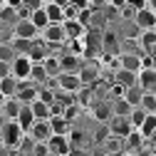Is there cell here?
Listing matches in <instances>:
<instances>
[{"label": "cell", "mask_w": 156, "mask_h": 156, "mask_svg": "<svg viewBox=\"0 0 156 156\" xmlns=\"http://www.w3.org/2000/svg\"><path fill=\"white\" fill-rule=\"evenodd\" d=\"M116 67L119 69H129V72H139V52H129V50H122L116 55Z\"/></svg>", "instance_id": "cell-10"}, {"label": "cell", "mask_w": 156, "mask_h": 156, "mask_svg": "<svg viewBox=\"0 0 156 156\" xmlns=\"http://www.w3.org/2000/svg\"><path fill=\"white\" fill-rule=\"evenodd\" d=\"M23 136H25V131L17 126L15 119H5L3 122V126H0V144H3V146L17 149V144L23 141Z\"/></svg>", "instance_id": "cell-1"}, {"label": "cell", "mask_w": 156, "mask_h": 156, "mask_svg": "<svg viewBox=\"0 0 156 156\" xmlns=\"http://www.w3.org/2000/svg\"><path fill=\"white\" fill-rule=\"evenodd\" d=\"M37 84H32L30 80H25V82H20L17 84V92H15V99L20 102V104H32L35 99H37Z\"/></svg>", "instance_id": "cell-9"}, {"label": "cell", "mask_w": 156, "mask_h": 156, "mask_svg": "<svg viewBox=\"0 0 156 156\" xmlns=\"http://www.w3.org/2000/svg\"><path fill=\"white\" fill-rule=\"evenodd\" d=\"M136 87L141 92H154L156 89V69H139L136 72Z\"/></svg>", "instance_id": "cell-16"}, {"label": "cell", "mask_w": 156, "mask_h": 156, "mask_svg": "<svg viewBox=\"0 0 156 156\" xmlns=\"http://www.w3.org/2000/svg\"><path fill=\"white\" fill-rule=\"evenodd\" d=\"M92 116H94V119L99 122V124H107L112 116H114V114H112V104H109V99L97 102V104L92 107Z\"/></svg>", "instance_id": "cell-18"}, {"label": "cell", "mask_w": 156, "mask_h": 156, "mask_svg": "<svg viewBox=\"0 0 156 156\" xmlns=\"http://www.w3.org/2000/svg\"><path fill=\"white\" fill-rule=\"evenodd\" d=\"M139 131L144 139H154V134H156V114H146V119L139 124Z\"/></svg>", "instance_id": "cell-26"}, {"label": "cell", "mask_w": 156, "mask_h": 156, "mask_svg": "<svg viewBox=\"0 0 156 156\" xmlns=\"http://www.w3.org/2000/svg\"><path fill=\"white\" fill-rule=\"evenodd\" d=\"M139 107H141L146 114H156V94H154V92H144Z\"/></svg>", "instance_id": "cell-33"}, {"label": "cell", "mask_w": 156, "mask_h": 156, "mask_svg": "<svg viewBox=\"0 0 156 156\" xmlns=\"http://www.w3.org/2000/svg\"><path fill=\"white\" fill-rule=\"evenodd\" d=\"M124 5L131 10H141V8H149V0H124Z\"/></svg>", "instance_id": "cell-40"}, {"label": "cell", "mask_w": 156, "mask_h": 156, "mask_svg": "<svg viewBox=\"0 0 156 156\" xmlns=\"http://www.w3.org/2000/svg\"><path fill=\"white\" fill-rule=\"evenodd\" d=\"M112 82H116L119 87H131V84H136V72H129V69H119V67H116Z\"/></svg>", "instance_id": "cell-27"}, {"label": "cell", "mask_w": 156, "mask_h": 156, "mask_svg": "<svg viewBox=\"0 0 156 156\" xmlns=\"http://www.w3.org/2000/svg\"><path fill=\"white\" fill-rule=\"evenodd\" d=\"M77 77H80L82 87H92L97 80H99V65L97 62H82V67L77 69Z\"/></svg>", "instance_id": "cell-7"}, {"label": "cell", "mask_w": 156, "mask_h": 156, "mask_svg": "<svg viewBox=\"0 0 156 156\" xmlns=\"http://www.w3.org/2000/svg\"><path fill=\"white\" fill-rule=\"evenodd\" d=\"M107 136H109V126H107V124H99V129H97L94 136H92V141H94V144H102Z\"/></svg>", "instance_id": "cell-38"}, {"label": "cell", "mask_w": 156, "mask_h": 156, "mask_svg": "<svg viewBox=\"0 0 156 156\" xmlns=\"http://www.w3.org/2000/svg\"><path fill=\"white\" fill-rule=\"evenodd\" d=\"M67 5H72L77 10H87L89 8V0H67Z\"/></svg>", "instance_id": "cell-41"}, {"label": "cell", "mask_w": 156, "mask_h": 156, "mask_svg": "<svg viewBox=\"0 0 156 156\" xmlns=\"http://www.w3.org/2000/svg\"><path fill=\"white\" fill-rule=\"evenodd\" d=\"M57 57H60V69L62 72H77V69L82 67V62H84V57L74 55V52H67V50L60 52Z\"/></svg>", "instance_id": "cell-13"}, {"label": "cell", "mask_w": 156, "mask_h": 156, "mask_svg": "<svg viewBox=\"0 0 156 156\" xmlns=\"http://www.w3.org/2000/svg\"><path fill=\"white\" fill-rule=\"evenodd\" d=\"M17 82L15 77H0V97H3V99H8V97H15V92H17Z\"/></svg>", "instance_id": "cell-24"}, {"label": "cell", "mask_w": 156, "mask_h": 156, "mask_svg": "<svg viewBox=\"0 0 156 156\" xmlns=\"http://www.w3.org/2000/svg\"><path fill=\"white\" fill-rule=\"evenodd\" d=\"M15 55H17V52L12 50V45H10V42H0V60H3V62H8V65H10V62L15 60Z\"/></svg>", "instance_id": "cell-36"}, {"label": "cell", "mask_w": 156, "mask_h": 156, "mask_svg": "<svg viewBox=\"0 0 156 156\" xmlns=\"http://www.w3.org/2000/svg\"><path fill=\"white\" fill-rule=\"evenodd\" d=\"M107 3H109V0H89V8L92 10H104Z\"/></svg>", "instance_id": "cell-42"}, {"label": "cell", "mask_w": 156, "mask_h": 156, "mask_svg": "<svg viewBox=\"0 0 156 156\" xmlns=\"http://www.w3.org/2000/svg\"><path fill=\"white\" fill-rule=\"evenodd\" d=\"M30 112H32L35 119H50V104H45V102H40V99H35V102L30 104Z\"/></svg>", "instance_id": "cell-32"}, {"label": "cell", "mask_w": 156, "mask_h": 156, "mask_svg": "<svg viewBox=\"0 0 156 156\" xmlns=\"http://www.w3.org/2000/svg\"><path fill=\"white\" fill-rule=\"evenodd\" d=\"M45 15H47V20L50 23H55V25H62L65 23V12H62V8L60 5H55V3H47L45 0Z\"/></svg>", "instance_id": "cell-25"}, {"label": "cell", "mask_w": 156, "mask_h": 156, "mask_svg": "<svg viewBox=\"0 0 156 156\" xmlns=\"http://www.w3.org/2000/svg\"><path fill=\"white\" fill-rule=\"evenodd\" d=\"M27 20H30V23H32V25H35L37 30H42V27H47V25H50L47 15H45V8H37V10H32Z\"/></svg>", "instance_id": "cell-31"}, {"label": "cell", "mask_w": 156, "mask_h": 156, "mask_svg": "<svg viewBox=\"0 0 156 156\" xmlns=\"http://www.w3.org/2000/svg\"><path fill=\"white\" fill-rule=\"evenodd\" d=\"M126 119H129V124H131V129H139V124L146 119V112L141 109V107H131V112L126 114Z\"/></svg>", "instance_id": "cell-34"}, {"label": "cell", "mask_w": 156, "mask_h": 156, "mask_svg": "<svg viewBox=\"0 0 156 156\" xmlns=\"http://www.w3.org/2000/svg\"><path fill=\"white\" fill-rule=\"evenodd\" d=\"M27 156H50V151H47V144H42V141H35Z\"/></svg>", "instance_id": "cell-37"}, {"label": "cell", "mask_w": 156, "mask_h": 156, "mask_svg": "<svg viewBox=\"0 0 156 156\" xmlns=\"http://www.w3.org/2000/svg\"><path fill=\"white\" fill-rule=\"evenodd\" d=\"M0 156H15V149H8V146L0 144Z\"/></svg>", "instance_id": "cell-46"}, {"label": "cell", "mask_w": 156, "mask_h": 156, "mask_svg": "<svg viewBox=\"0 0 156 156\" xmlns=\"http://www.w3.org/2000/svg\"><path fill=\"white\" fill-rule=\"evenodd\" d=\"M55 89H62V92H69V94H77L82 89V82L77 72H60L55 77Z\"/></svg>", "instance_id": "cell-3"}, {"label": "cell", "mask_w": 156, "mask_h": 156, "mask_svg": "<svg viewBox=\"0 0 156 156\" xmlns=\"http://www.w3.org/2000/svg\"><path fill=\"white\" fill-rule=\"evenodd\" d=\"M3 3H5V0H0V5H3Z\"/></svg>", "instance_id": "cell-50"}, {"label": "cell", "mask_w": 156, "mask_h": 156, "mask_svg": "<svg viewBox=\"0 0 156 156\" xmlns=\"http://www.w3.org/2000/svg\"><path fill=\"white\" fill-rule=\"evenodd\" d=\"M42 67H45L47 77H57V74L62 72V69H60V57H57V55H52V52H50L45 60H42Z\"/></svg>", "instance_id": "cell-29"}, {"label": "cell", "mask_w": 156, "mask_h": 156, "mask_svg": "<svg viewBox=\"0 0 156 156\" xmlns=\"http://www.w3.org/2000/svg\"><path fill=\"white\" fill-rule=\"evenodd\" d=\"M8 74H10V65L0 60V77H8Z\"/></svg>", "instance_id": "cell-45"}, {"label": "cell", "mask_w": 156, "mask_h": 156, "mask_svg": "<svg viewBox=\"0 0 156 156\" xmlns=\"http://www.w3.org/2000/svg\"><path fill=\"white\" fill-rule=\"evenodd\" d=\"M134 40H136V47H139V55H154V50H156V32L154 30H139V35Z\"/></svg>", "instance_id": "cell-6"}, {"label": "cell", "mask_w": 156, "mask_h": 156, "mask_svg": "<svg viewBox=\"0 0 156 156\" xmlns=\"http://www.w3.org/2000/svg\"><path fill=\"white\" fill-rule=\"evenodd\" d=\"M15 122H17V126H20L23 131H27V129L32 126V122H35V116H32V112H30V104H20V112H17V116H15Z\"/></svg>", "instance_id": "cell-22"}, {"label": "cell", "mask_w": 156, "mask_h": 156, "mask_svg": "<svg viewBox=\"0 0 156 156\" xmlns=\"http://www.w3.org/2000/svg\"><path fill=\"white\" fill-rule=\"evenodd\" d=\"M67 156H89V149H69Z\"/></svg>", "instance_id": "cell-43"}, {"label": "cell", "mask_w": 156, "mask_h": 156, "mask_svg": "<svg viewBox=\"0 0 156 156\" xmlns=\"http://www.w3.org/2000/svg\"><path fill=\"white\" fill-rule=\"evenodd\" d=\"M99 146H102L104 156H122L124 154V139L122 136H114V134H109Z\"/></svg>", "instance_id": "cell-14"}, {"label": "cell", "mask_w": 156, "mask_h": 156, "mask_svg": "<svg viewBox=\"0 0 156 156\" xmlns=\"http://www.w3.org/2000/svg\"><path fill=\"white\" fill-rule=\"evenodd\" d=\"M47 3H55V5H60V8H65V5H67V0H47Z\"/></svg>", "instance_id": "cell-48"}, {"label": "cell", "mask_w": 156, "mask_h": 156, "mask_svg": "<svg viewBox=\"0 0 156 156\" xmlns=\"http://www.w3.org/2000/svg\"><path fill=\"white\" fill-rule=\"evenodd\" d=\"M3 5H8V8H15V10H17V8H20V0H5Z\"/></svg>", "instance_id": "cell-47"}, {"label": "cell", "mask_w": 156, "mask_h": 156, "mask_svg": "<svg viewBox=\"0 0 156 156\" xmlns=\"http://www.w3.org/2000/svg\"><path fill=\"white\" fill-rule=\"evenodd\" d=\"M20 5H23L25 10L32 12V10H37V8H42V5H45V0H20Z\"/></svg>", "instance_id": "cell-39"}, {"label": "cell", "mask_w": 156, "mask_h": 156, "mask_svg": "<svg viewBox=\"0 0 156 156\" xmlns=\"http://www.w3.org/2000/svg\"><path fill=\"white\" fill-rule=\"evenodd\" d=\"M62 30H65V37H67V40L84 37V32H87V27H84L80 20H65V23H62Z\"/></svg>", "instance_id": "cell-20"}, {"label": "cell", "mask_w": 156, "mask_h": 156, "mask_svg": "<svg viewBox=\"0 0 156 156\" xmlns=\"http://www.w3.org/2000/svg\"><path fill=\"white\" fill-rule=\"evenodd\" d=\"M141 94H144V92H141L139 87H136V84H131V87H124V94H122V97L129 102V107H139Z\"/></svg>", "instance_id": "cell-30"}, {"label": "cell", "mask_w": 156, "mask_h": 156, "mask_svg": "<svg viewBox=\"0 0 156 156\" xmlns=\"http://www.w3.org/2000/svg\"><path fill=\"white\" fill-rule=\"evenodd\" d=\"M40 40H42L47 47H65L67 37H65L62 25H55V23H50L47 27H42V30H40Z\"/></svg>", "instance_id": "cell-2"}, {"label": "cell", "mask_w": 156, "mask_h": 156, "mask_svg": "<svg viewBox=\"0 0 156 156\" xmlns=\"http://www.w3.org/2000/svg\"><path fill=\"white\" fill-rule=\"evenodd\" d=\"M0 112H3L5 119H15L17 112H20V102H17L15 97H8V99H3V104H0Z\"/></svg>", "instance_id": "cell-28"}, {"label": "cell", "mask_w": 156, "mask_h": 156, "mask_svg": "<svg viewBox=\"0 0 156 156\" xmlns=\"http://www.w3.org/2000/svg\"><path fill=\"white\" fill-rule=\"evenodd\" d=\"M25 134L30 136L32 141H42V144H45L50 136H52V129H50L47 119H35V122H32V126H30Z\"/></svg>", "instance_id": "cell-8"}, {"label": "cell", "mask_w": 156, "mask_h": 156, "mask_svg": "<svg viewBox=\"0 0 156 156\" xmlns=\"http://www.w3.org/2000/svg\"><path fill=\"white\" fill-rule=\"evenodd\" d=\"M67 141H69V146L72 149H89V134L84 131V129H77V126H72L69 131H67Z\"/></svg>", "instance_id": "cell-15"}, {"label": "cell", "mask_w": 156, "mask_h": 156, "mask_svg": "<svg viewBox=\"0 0 156 156\" xmlns=\"http://www.w3.org/2000/svg\"><path fill=\"white\" fill-rule=\"evenodd\" d=\"M107 126H109V134H114V136H124L131 131V124H129V119L126 116H112V119L107 122Z\"/></svg>", "instance_id": "cell-17"}, {"label": "cell", "mask_w": 156, "mask_h": 156, "mask_svg": "<svg viewBox=\"0 0 156 156\" xmlns=\"http://www.w3.org/2000/svg\"><path fill=\"white\" fill-rule=\"evenodd\" d=\"M30 67H32V60L27 55H15V60L10 62V77H15L17 82H25L30 77Z\"/></svg>", "instance_id": "cell-4"}, {"label": "cell", "mask_w": 156, "mask_h": 156, "mask_svg": "<svg viewBox=\"0 0 156 156\" xmlns=\"http://www.w3.org/2000/svg\"><path fill=\"white\" fill-rule=\"evenodd\" d=\"M3 122H5V116H3V112H0V126H3Z\"/></svg>", "instance_id": "cell-49"}, {"label": "cell", "mask_w": 156, "mask_h": 156, "mask_svg": "<svg viewBox=\"0 0 156 156\" xmlns=\"http://www.w3.org/2000/svg\"><path fill=\"white\" fill-rule=\"evenodd\" d=\"M47 124H50V129H52L55 136H67V131L72 129V122H67L65 116H50Z\"/></svg>", "instance_id": "cell-21"}, {"label": "cell", "mask_w": 156, "mask_h": 156, "mask_svg": "<svg viewBox=\"0 0 156 156\" xmlns=\"http://www.w3.org/2000/svg\"><path fill=\"white\" fill-rule=\"evenodd\" d=\"M47 144V151H50V156H67L69 154V141H67V136H50V139L45 141Z\"/></svg>", "instance_id": "cell-11"}, {"label": "cell", "mask_w": 156, "mask_h": 156, "mask_svg": "<svg viewBox=\"0 0 156 156\" xmlns=\"http://www.w3.org/2000/svg\"><path fill=\"white\" fill-rule=\"evenodd\" d=\"M47 55H50V47H47V45H45V42L40 40V35H37L35 40H32V47L27 50V57H30L32 62H42Z\"/></svg>", "instance_id": "cell-19"}, {"label": "cell", "mask_w": 156, "mask_h": 156, "mask_svg": "<svg viewBox=\"0 0 156 156\" xmlns=\"http://www.w3.org/2000/svg\"><path fill=\"white\" fill-rule=\"evenodd\" d=\"M107 8H112V10H119V8H124V0H109V3H107Z\"/></svg>", "instance_id": "cell-44"}, {"label": "cell", "mask_w": 156, "mask_h": 156, "mask_svg": "<svg viewBox=\"0 0 156 156\" xmlns=\"http://www.w3.org/2000/svg\"><path fill=\"white\" fill-rule=\"evenodd\" d=\"M37 35H40V30H37L30 20H17L12 25V37H20V40H35Z\"/></svg>", "instance_id": "cell-12"}, {"label": "cell", "mask_w": 156, "mask_h": 156, "mask_svg": "<svg viewBox=\"0 0 156 156\" xmlns=\"http://www.w3.org/2000/svg\"><path fill=\"white\" fill-rule=\"evenodd\" d=\"M27 80L32 82V84H37V87H42L50 77H47V72H45V67H42V62H32V67H30V77Z\"/></svg>", "instance_id": "cell-23"}, {"label": "cell", "mask_w": 156, "mask_h": 156, "mask_svg": "<svg viewBox=\"0 0 156 156\" xmlns=\"http://www.w3.org/2000/svg\"><path fill=\"white\" fill-rule=\"evenodd\" d=\"M139 30H156V8H141L134 12L131 20Z\"/></svg>", "instance_id": "cell-5"}, {"label": "cell", "mask_w": 156, "mask_h": 156, "mask_svg": "<svg viewBox=\"0 0 156 156\" xmlns=\"http://www.w3.org/2000/svg\"><path fill=\"white\" fill-rule=\"evenodd\" d=\"M20 17H17V10L15 8H8V5H0V23L5 25H15Z\"/></svg>", "instance_id": "cell-35"}]
</instances>
